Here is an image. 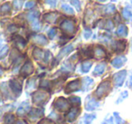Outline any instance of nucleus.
Returning <instances> with one entry per match:
<instances>
[{
  "label": "nucleus",
  "instance_id": "obj_12",
  "mask_svg": "<svg viewBox=\"0 0 132 124\" xmlns=\"http://www.w3.org/2000/svg\"><path fill=\"white\" fill-rule=\"evenodd\" d=\"M105 69H106V64H98V65L95 67V69H94L93 74L94 75H101L105 72Z\"/></svg>",
  "mask_w": 132,
  "mask_h": 124
},
{
  "label": "nucleus",
  "instance_id": "obj_16",
  "mask_svg": "<svg viewBox=\"0 0 132 124\" xmlns=\"http://www.w3.org/2000/svg\"><path fill=\"white\" fill-rule=\"evenodd\" d=\"M33 55L36 60H42L44 57V53L41 49H39V48H35V49L34 50Z\"/></svg>",
  "mask_w": 132,
  "mask_h": 124
},
{
  "label": "nucleus",
  "instance_id": "obj_6",
  "mask_svg": "<svg viewBox=\"0 0 132 124\" xmlns=\"http://www.w3.org/2000/svg\"><path fill=\"white\" fill-rule=\"evenodd\" d=\"M58 17V14L56 12H51L47 13L44 16V20L47 23H54Z\"/></svg>",
  "mask_w": 132,
  "mask_h": 124
},
{
  "label": "nucleus",
  "instance_id": "obj_13",
  "mask_svg": "<svg viewBox=\"0 0 132 124\" xmlns=\"http://www.w3.org/2000/svg\"><path fill=\"white\" fill-rule=\"evenodd\" d=\"M10 86H11L12 90H13L16 94H19V93L21 92V89H22L21 84L19 83V82H17L16 81H11V82H10Z\"/></svg>",
  "mask_w": 132,
  "mask_h": 124
},
{
  "label": "nucleus",
  "instance_id": "obj_46",
  "mask_svg": "<svg viewBox=\"0 0 132 124\" xmlns=\"http://www.w3.org/2000/svg\"><path fill=\"white\" fill-rule=\"evenodd\" d=\"M0 114H1V111H0Z\"/></svg>",
  "mask_w": 132,
  "mask_h": 124
},
{
  "label": "nucleus",
  "instance_id": "obj_18",
  "mask_svg": "<svg viewBox=\"0 0 132 124\" xmlns=\"http://www.w3.org/2000/svg\"><path fill=\"white\" fill-rule=\"evenodd\" d=\"M94 55H95V56L97 57L98 59L103 58V57L105 56V51L101 47L98 46V47L95 48V51H94Z\"/></svg>",
  "mask_w": 132,
  "mask_h": 124
},
{
  "label": "nucleus",
  "instance_id": "obj_45",
  "mask_svg": "<svg viewBox=\"0 0 132 124\" xmlns=\"http://www.w3.org/2000/svg\"><path fill=\"white\" fill-rule=\"evenodd\" d=\"M130 1H131V3H132V0H130Z\"/></svg>",
  "mask_w": 132,
  "mask_h": 124
},
{
  "label": "nucleus",
  "instance_id": "obj_33",
  "mask_svg": "<svg viewBox=\"0 0 132 124\" xmlns=\"http://www.w3.org/2000/svg\"><path fill=\"white\" fill-rule=\"evenodd\" d=\"M92 31L90 29H85L84 32H83V36L85 37L86 39H89L90 36H92Z\"/></svg>",
  "mask_w": 132,
  "mask_h": 124
},
{
  "label": "nucleus",
  "instance_id": "obj_20",
  "mask_svg": "<svg viewBox=\"0 0 132 124\" xmlns=\"http://www.w3.org/2000/svg\"><path fill=\"white\" fill-rule=\"evenodd\" d=\"M92 66V63L90 61H86L81 65V72L82 73H88Z\"/></svg>",
  "mask_w": 132,
  "mask_h": 124
},
{
  "label": "nucleus",
  "instance_id": "obj_1",
  "mask_svg": "<svg viewBox=\"0 0 132 124\" xmlns=\"http://www.w3.org/2000/svg\"><path fill=\"white\" fill-rule=\"evenodd\" d=\"M61 28L66 33L72 34L74 32V30H75V25L72 20L65 19V20H63L61 23Z\"/></svg>",
  "mask_w": 132,
  "mask_h": 124
},
{
  "label": "nucleus",
  "instance_id": "obj_4",
  "mask_svg": "<svg viewBox=\"0 0 132 124\" xmlns=\"http://www.w3.org/2000/svg\"><path fill=\"white\" fill-rule=\"evenodd\" d=\"M126 62H127L126 57L123 56V55H120V56H118V57H116V58H114L111 62V64L113 67L119 69V68H120L121 66L124 65Z\"/></svg>",
  "mask_w": 132,
  "mask_h": 124
},
{
  "label": "nucleus",
  "instance_id": "obj_47",
  "mask_svg": "<svg viewBox=\"0 0 132 124\" xmlns=\"http://www.w3.org/2000/svg\"><path fill=\"white\" fill-rule=\"evenodd\" d=\"M102 124H106V123H102Z\"/></svg>",
  "mask_w": 132,
  "mask_h": 124
},
{
  "label": "nucleus",
  "instance_id": "obj_40",
  "mask_svg": "<svg viewBox=\"0 0 132 124\" xmlns=\"http://www.w3.org/2000/svg\"><path fill=\"white\" fill-rule=\"evenodd\" d=\"M129 85H130V87H132V73H131L130 77H129Z\"/></svg>",
  "mask_w": 132,
  "mask_h": 124
},
{
  "label": "nucleus",
  "instance_id": "obj_43",
  "mask_svg": "<svg viewBox=\"0 0 132 124\" xmlns=\"http://www.w3.org/2000/svg\"><path fill=\"white\" fill-rule=\"evenodd\" d=\"M98 1H100V2H105V1H107V0H98Z\"/></svg>",
  "mask_w": 132,
  "mask_h": 124
},
{
  "label": "nucleus",
  "instance_id": "obj_39",
  "mask_svg": "<svg viewBox=\"0 0 132 124\" xmlns=\"http://www.w3.org/2000/svg\"><path fill=\"white\" fill-rule=\"evenodd\" d=\"M127 95H128V91H123V92L121 93V95H120V96H121V97H120V99H119V100H117V102H118V103H119V102H120V100H122L124 98H126V97H127Z\"/></svg>",
  "mask_w": 132,
  "mask_h": 124
},
{
  "label": "nucleus",
  "instance_id": "obj_30",
  "mask_svg": "<svg viewBox=\"0 0 132 124\" xmlns=\"http://www.w3.org/2000/svg\"><path fill=\"white\" fill-rule=\"evenodd\" d=\"M55 35H56V28H51L48 32V36L50 37V39H53Z\"/></svg>",
  "mask_w": 132,
  "mask_h": 124
},
{
  "label": "nucleus",
  "instance_id": "obj_11",
  "mask_svg": "<svg viewBox=\"0 0 132 124\" xmlns=\"http://www.w3.org/2000/svg\"><path fill=\"white\" fill-rule=\"evenodd\" d=\"M72 50H73V46H72V44L66 46V47H64V48H62V49L61 50L60 53H59L58 58H62V57H63L64 55H67L68 53H70Z\"/></svg>",
  "mask_w": 132,
  "mask_h": 124
},
{
  "label": "nucleus",
  "instance_id": "obj_38",
  "mask_svg": "<svg viewBox=\"0 0 132 124\" xmlns=\"http://www.w3.org/2000/svg\"><path fill=\"white\" fill-rule=\"evenodd\" d=\"M14 121V117L12 115L7 116V119H6V124H12V122Z\"/></svg>",
  "mask_w": 132,
  "mask_h": 124
},
{
  "label": "nucleus",
  "instance_id": "obj_37",
  "mask_svg": "<svg viewBox=\"0 0 132 124\" xmlns=\"http://www.w3.org/2000/svg\"><path fill=\"white\" fill-rule=\"evenodd\" d=\"M114 115L115 116H117L116 117V120H117V122H118V124H121V123H124V120H122V119L119 117V115L118 116V113H114Z\"/></svg>",
  "mask_w": 132,
  "mask_h": 124
},
{
  "label": "nucleus",
  "instance_id": "obj_24",
  "mask_svg": "<svg viewBox=\"0 0 132 124\" xmlns=\"http://www.w3.org/2000/svg\"><path fill=\"white\" fill-rule=\"evenodd\" d=\"M95 117V114H86L84 116V119H83V121H84L85 124H90L92 122V120H94Z\"/></svg>",
  "mask_w": 132,
  "mask_h": 124
},
{
  "label": "nucleus",
  "instance_id": "obj_31",
  "mask_svg": "<svg viewBox=\"0 0 132 124\" xmlns=\"http://www.w3.org/2000/svg\"><path fill=\"white\" fill-rule=\"evenodd\" d=\"M33 24H32V28H33L34 30H35V31H37V30H39L41 28V25L40 23L38 22L37 20L34 21V22H32Z\"/></svg>",
  "mask_w": 132,
  "mask_h": 124
},
{
  "label": "nucleus",
  "instance_id": "obj_25",
  "mask_svg": "<svg viewBox=\"0 0 132 124\" xmlns=\"http://www.w3.org/2000/svg\"><path fill=\"white\" fill-rule=\"evenodd\" d=\"M116 11V7L114 5L112 4H110L106 6V9H105V13L106 14H112Z\"/></svg>",
  "mask_w": 132,
  "mask_h": 124
},
{
  "label": "nucleus",
  "instance_id": "obj_28",
  "mask_svg": "<svg viewBox=\"0 0 132 124\" xmlns=\"http://www.w3.org/2000/svg\"><path fill=\"white\" fill-rule=\"evenodd\" d=\"M77 113H78V111H77V110H72V111H71L70 112L68 113V116H67V118H68L70 120H73V119L76 117Z\"/></svg>",
  "mask_w": 132,
  "mask_h": 124
},
{
  "label": "nucleus",
  "instance_id": "obj_10",
  "mask_svg": "<svg viewBox=\"0 0 132 124\" xmlns=\"http://www.w3.org/2000/svg\"><path fill=\"white\" fill-rule=\"evenodd\" d=\"M93 84V80L90 77H85L82 80V89L83 91H87L90 89V87H92Z\"/></svg>",
  "mask_w": 132,
  "mask_h": 124
},
{
  "label": "nucleus",
  "instance_id": "obj_22",
  "mask_svg": "<svg viewBox=\"0 0 132 124\" xmlns=\"http://www.w3.org/2000/svg\"><path fill=\"white\" fill-rule=\"evenodd\" d=\"M62 9L63 10L66 14H68V15H73L74 14V10L67 4H62Z\"/></svg>",
  "mask_w": 132,
  "mask_h": 124
},
{
  "label": "nucleus",
  "instance_id": "obj_44",
  "mask_svg": "<svg viewBox=\"0 0 132 124\" xmlns=\"http://www.w3.org/2000/svg\"><path fill=\"white\" fill-rule=\"evenodd\" d=\"M131 52H132V40H131Z\"/></svg>",
  "mask_w": 132,
  "mask_h": 124
},
{
  "label": "nucleus",
  "instance_id": "obj_32",
  "mask_svg": "<svg viewBox=\"0 0 132 124\" xmlns=\"http://www.w3.org/2000/svg\"><path fill=\"white\" fill-rule=\"evenodd\" d=\"M104 27L109 30L112 29V28H113V23L111 22V20H107L106 23L104 24Z\"/></svg>",
  "mask_w": 132,
  "mask_h": 124
},
{
  "label": "nucleus",
  "instance_id": "obj_15",
  "mask_svg": "<svg viewBox=\"0 0 132 124\" xmlns=\"http://www.w3.org/2000/svg\"><path fill=\"white\" fill-rule=\"evenodd\" d=\"M97 107H99V103L94 99H90V102H87L86 104V110H88V111H93Z\"/></svg>",
  "mask_w": 132,
  "mask_h": 124
},
{
  "label": "nucleus",
  "instance_id": "obj_35",
  "mask_svg": "<svg viewBox=\"0 0 132 124\" xmlns=\"http://www.w3.org/2000/svg\"><path fill=\"white\" fill-rule=\"evenodd\" d=\"M14 6H15L16 9H19V8H21V6H22V2H21L20 0H15Z\"/></svg>",
  "mask_w": 132,
  "mask_h": 124
},
{
  "label": "nucleus",
  "instance_id": "obj_3",
  "mask_svg": "<svg viewBox=\"0 0 132 124\" xmlns=\"http://www.w3.org/2000/svg\"><path fill=\"white\" fill-rule=\"evenodd\" d=\"M110 89V83L109 82H103L98 87L96 91V95L98 97H102L104 94H106Z\"/></svg>",
  "mask_w": 132,
  "mask_h": 124
},
{
  "label": "nucleus",
  "instance_id": "obj_34",
  "mask_svg": "<svg viewBox=\"0 0 132 124\" xmlns=\"http://www.w3.org/2000/svg\"><path fill=\"white\" fill-rule=\"evenodd\" d=\"M35 6V1H29V2H27V3L26 4L24 7L27 8V9H29V8L34 7Z\"/></svg>",
  "mask_w": 132,
  "mask_h": 124
},
{
  "label": "nucleus",
  "instance_id": "obj_23",
  "mask_svg": "<svg viewBox=\"0 0 132 124\" xmlns=\"http://www.w3.org/2000/svg\"><path fill=\"white\" fill-rule=\"evenodd\" d=\"M122 15H123V17L125 19H128V20H131L132 21V12L130 11L129 9L128 8H124L122 10Z\"/></svg>",
  "mask_w": 132,
  "mask_h": 124
},
{
  "label": "nucleus",
  "instance_id": "obj_29",
  "mask_svg": "<svg viewBox=\"0 0 132 124\" xmlns=\"http://www.w3.org/2000/svg\"><path fill=\"white\" fill-rule=\"evenodd\" d=\"M71 3L75 6L77 11H80V10H81V3H80L79 0H71Z\"/></svg>",
  "mask_w": 132,
  "mask_h": 124
},
{
  "label": "nucleus",
  "instance_id": "obj_27",
  "mask_svg": "<svg viewBox=\"0 0 132 124\" xmlns=\"http://www.w3.org/2000/svg\"><path fill=\"white\" fill-rule=\"evenodd\" d=\"M116 47H117V51L122 52L123 50L125 49V42H123V41H119V42H117Z\"/></svg>",
  "mask_w": 132,
  "mask_h": 124
},
{
  "label": "nucleus",
  "instance_id": "obj_19",
  "mask_svg": "<svg viewBox=\"0 0 132 124\" xmlns=\"http://www.w3.org/2000/svg\"><path fill=\"white\" fill-rule=\"evenodd\" d=\"M39 12L38 11H33V12H30L27 16V19L30 21V22H34V21L37 20V18L39 17Z\"/></svg>",
  "mask_w": 132,
  "mask_h": 124
},
{
  "label": "nucleus",
  "instance_id": "obj_7",
  "mask_svg": "<svg viewBox=\"0 0 132 124\" xmlns=\"http://www.w3.org/2000/svg\"><path fill=\"white\" fill-rule=\"evenodd\" d=\"M54 106H55V108H56L57 110L63 111V110H65L66 108L68 107V103H67V102H66L64 99L61 98V99H58V100L55 102Z\"/></svg>",
  "mask_w": 132,
  "mask_h": 124
},
{
  "label": "nucleus",
  "instance_id": "obj_17",
  "mask_svg": "<svg viewBox=\"0 0 132 124\" xmlns=\"http://www.w3.org/2000/svg\"><path fill=\"white\" fill-rule=\"evenodd\" d=\"M117 35H119V36H126L128 35V29L124 25H121V26H119L117 30Z\"/></svg>",
  "mask_w": 132,
  "mask_h": 124
},
{
  "label": "nucleus",
  "instance_id": "obj_8",
  "mask_svg": "<svg viewBox=\"0 0 132 124\" xmlns=\"http://www.w3.org/2000/svg\"><path fill=\"white\" fill-rule=\"evenodd\" d=\"M79 86H80L79 80L72 81V82H71L70 83H68V85H67V87H66V89H67L66 91H67V92H71V91L77 90L78 88H79Z\"/></svg>",
  "mask_w": 132,
  "mask_h": 124
},
{
  "label": "nucleus",
  "instance_id": "obj_26",
  "mask_svg": "<svg viewBox=\"0 0 132 124\" xmlns=\"http://www.w3.org/2000/svg\"><path fill=\"white\" fill-rule=\"evenodd\" d=\"M8 50H9V48H8L7 45L4 46V47H3L2 49L0 50V59H3L5 56H6V55H7Z\"/></svg>",
  "mask_w": 132,
  "mask_h": 124
},
{
  "label": "nucleus",
  "instance_id": "obj_41",
  "mask_svg": "<svg viewBox=\"0 0 132 124\" xmlns=\"http://www.w3.org/2000/svg\"><path fill=\"white\" fill-rule=\"evenodd\" d=\"M2 43H3V38H2V36H0V45H1Z\"/></svg>",
  "mask_w": 132,
  "mask_h": 124
},
{
  "label": "nucleus",
  "instance_id": "obj_2",
  "mask_svg": "<svg viewBox=\"0 0 132 124\" xmlns=\"http://www.w3.org/2000/svg\"><path fill=\"white\" fill-rule=\"evenodd\" d=\"M126 75H127V72L125 70H122V71L119 72V73H115L113 76V81L114 83L117 87H119L123 84L125 79H126Z\"/></svg>",
  "mask_w": 132,
  "mask_h": 124
},
{
  "label": "nucleus",
  "instance_id": "obj_9",
  "mask_svg": "<svg viewBox=\"0 0 132 124\" xmlns=\"http://www.w3.org/2000/svg\"><path fill=\"white\" fill-rule=\"evenodd\" d=\"M33 40L35 43L38 44H41V45H44V44H47V40H46L45 36L43 35H36L33 37Z\"/></svg>",
  "mask_w": 132,
  "mask_h": 124
},
{
  "label": "nucleus",
  "instance_id": "obj_42",
  "mask_svg": "<svg viewBox=\"0 0 132 124\" xmlns=\"http://www.w3.org/2000/svg\"><path fill=\"white\" fill-rule=\"evenodd\" d=\"M1 74H3V70L0 68V75H1Z\"/></svg>",
  "mask_w": 132,
  "mask_h": 124
},
{
  "label": "nucleus",
  "instance_id": "obj_5",
  "mask_svg": "<svg viewBox=\"0 0 132 124\" xmlns=\"http://www.w3.org/2000/svg\"><path fill=\"white\" fill-rule=\"evenodd\" d=\"M33 72H34V67H33L32 63L26 62V64H24V65L22 67V69H21V74L26 76V75L31 74Z\"/></svg>",
  "mask_w": 132,
  "mask_h": 124
},
{
  "label": "nucleus",
  "instance_id": "obj_14",
  "mask_svg": "<svg viewBox=\"0 0 132 124\" xmlns=\"http://www.w3.org/2000/svg\"><path fill=\"white\" fill-rule=\"evenodd\" d=\"M11 11V5L9 3H5L0 6V15H6Z\"/></svg>",
  "mask_w": 132,
  "mask_h": 124
},
{
  "label": "nucleus",
  "instance_id": "obj_36",
  "mask_svg": "<svg viewBox=\"0 0 132 124\" xmlns=\"http://www.w3.org/2000/svg\"><path fill=\"white\" fill-rule=\"evenodd\" d=\"M46 3L48 5H50L51 6H56V3H57V0H45Z\"/></svg>",
  "mask_w": 132,
  "mask_h": 124
},
{
  "label": "nucleus",
  "instance_id": "obj_21",
  "mask_svg": "<svg viewBox=\"0 0 132 124\" xmlns=\"http://www.w3.org/2000/svg\"><path fill=\"white\" fill-rule=\"evenodd\" d=\"M15 44H16L20 49H23V48H24V46H26V43L24 38H22V37H20V36H17L16 38H15Z\"/></svg>",
  "mask_w": 132,
  "mask_h": 124
}]
</instances>
